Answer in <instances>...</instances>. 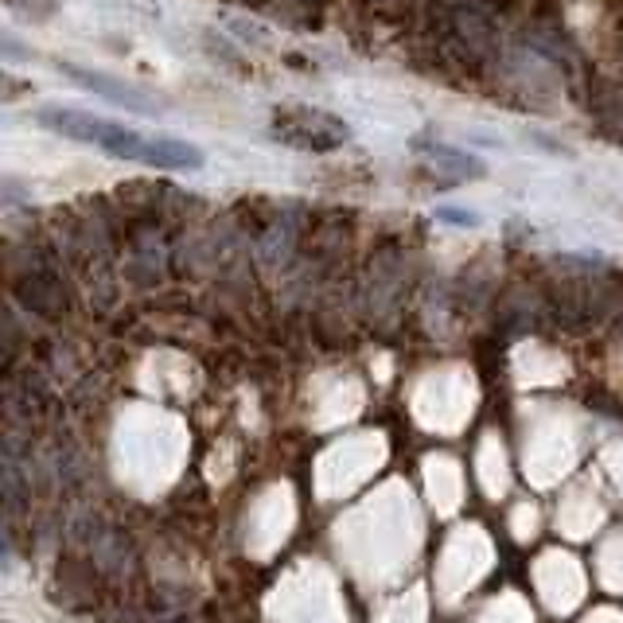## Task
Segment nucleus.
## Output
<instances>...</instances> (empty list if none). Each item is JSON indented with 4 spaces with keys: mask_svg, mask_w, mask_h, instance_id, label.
I'll return each mask as SVG.
<instances>
[{
    "mask_svg": "<svg viewBox=\"0 0 623 623\" xmlns=\"http://www.w3.org/2000/svg\"><path fill=\"white\" fill-rule=\"evenodd\" d=\"M36 121L43 129L78 141V145H98L102 152H110L113 160H125V164H141V152H145V133L110 121V117H98V113L86 110H63V106H47L36 113Z\"/></svg>",
    "mask_w": 623,
    "mask_h": 623,
    "instance_id": "f257e3e1",
    "label": "nucleus"
},
{
    "mask_svg": "<svg viewBox=\"0 0 623 623\" xmlns=\"http://www.w3.org/2000/svg\"><path fill=\"white\" fill-rule=\"evenodd\" d=\"M12 293L16 300L36 312L43 320H59L67 312V281L59 273V265L43 250H24L12 273Z\"/></svg>",
    "mask_w": 623,
    "mask_h": 623,
    "instance_id": "f03ea898",
    "label": "nucleus"
},
{
    "mask_svg": "<svg viewBox=\"0 0 623 623\" xmlns=\"http://www.w3.org/2000/svg\"><path fill=\"white\" fill-rule=\"evenodd\" d=\"M351 129L343 117L331 110H316V106H285L273 113V141L300 152H335L347 145Z\"/></svg>",
    "mask_w": 623,
    "mask_h": 623,
    "instance_id": "7ed1b4c3",
    "label": "nucleus"
},
{
    "mask_svg": "<svg viewBox=\"0 0 623 623\" xmlns=\"http://www.w3.org/2000/svg\"><path fill=\"white\" fill-rule=\"evenodd\" d=\"M59 71L67 74L74 86H82V90L106 98V102H113V106H125V110H133V113H148V117L160 113V106L152 102V94H145V90L133 86V82H121V78H113V74L86 71V67H78V63H63Z\"/></svg>",
    "mask_w": 623,
    "mask_h": 623,
    "instance_id": "20e7f679",
    "label": "nucleus"
},
{
    "mask_svg": "<svg viewBox=\"0 0 623 623\" xmlns=\"http://www.w3.org/2000/svg\"><path fill=\"white\" fill-rule=\"evenodd\" d=\"M409 148L421 152L425 164L437 168L444 180H479L487 172L479 156H472V152H464V148L456 145H444V141H433V137H413Z\"/></svg>",
    "mask_w": 623,
    "mask_h": 623,
    "instance_id": "39448f33",
    "label": "nucleus"
},
{
    "mask_svg": "<svg viewBox=\"0 0 623 623\" xmlns=\"http://www.w3.org/2000/svg\"><path fill=\"white\" fill-rule=\"evenodd\" d=\"M141 164L148 168H164V172H199L207 164V152L180 137H148Z\"/></svg>",
    "mask_w": 623,
    "mask_h": 623,
    "instance_id": "423d86ee",
    "label": "nucleus"
},
{
    "mask_svg": "<svg viewBox=\"0 0 623 623\" xmlns=\"http://www.w3.org/2000/svg\"><path fill=\"white\" fill-rule=\"evenodd\" d=\"M0 503L4 507H24L28 503V479H24V468L16 464L12 452L0 448Z\"/></svg>",
    "mask_w": 623,
    "mask_h": 623,
    "instance_id": "0eeeda50",
    "label": "nucleus"
},
{
    "mask_svg": "<svg viewBox=\"0 0 623 623\" xmlns=\"http://www.w3.org/2000/svg\"><path fill=\"white\" fill-rule=\"evenodd\" d=\"M4 4H8V12H12L16 20H24V24H47V20H55L59 8H63V0H4Z\"/></svg>",
    "mask_w": 623,
    "mask_h": 623,
    "instance_id": "6e6552de",
    "label": "nucleus"
},
{
    "mask_svg": "<svg viewBox=\"0 0 623 623\" xmlns=\"http://www.w3.org/2000/svg\"><path fill=\"white\" fill-rule=\"evenodd\" d=\"M28 94H32V82L28 78H20V74L12 71H0V106H12L20 98H28Z\"/></svg>",
    "mask_w": 623,
    "mask_h": 623,
    "instance_id": "1a4fd4ad",
    "label": "nucleus"
},
{
    "mask_svg": "<svg viewBox=\"0 0 623 623\" xmlns=\"http://www.w3.org/2000/svg\"><path fill=\"white\" fill-rule=\"evenodd\" d=\"M0 59H8V63H32V59H36V51H32V47H28L20 36L0 32Z\"/></svg>",
    "mask_w": 623,
    "mask_h": 623,
    "instance_id": "9d476101",
    "label": "nucleus"
},
{
    "mask_svg": "<svg viewBox=\"0 0 623 623\" xmlns=\"http://www.w3.org/2000/svg\"><path fill=\"white\" fill-rule=\"evenodd\" d=\"M437 219L444 222V226H460V230H476L479 222H483L476 211H468V207H452V203L437 207Z\"/></svg>",
    "mask_w": 623,
    "mask_h": 623,
    "instance_id": "9b49d317",
    "label": "nucleus"
},
{
    "mask_svg": "<svg viewBox=\"0 0 623 623\" xmlns=\"http://www.w3.org/2000/svg\"><path fill=\"white\" fill-rule=\"evenodd\" d=\"M28 199V184L16 176H0V207H20Z\"/></svg>",
    "mask_w": 623,
    "mask_h": 623,
    "instance_id": "f8f14e48",
    "label": "nucleus"
},
{
    "mask_svg": "<svg viewBox=\"0 0 623 623\" xmlns=\"http://www.w3.org/2000/svg\"><path fill=\"white\" fill-rule=\"evenodd\" d=\"M12 355V324L0 316V363Z\"/></svg>",
    "mask_w": 623,
    "mask_h": 623,
    "instance_id": "ddd939ff",
    "label": "nucleus"
},
{
    "mask_svg": "<svg viewBox=\"0 0 623 623\" xmlns=\"http://www.w3.org/2000/svg\"><path fill=\"white\" fill-rule=\"evenodd\" d=\"M0 569H12V542L4 530H0Z\"/></svg>",
    "mask_w": 623,
    "mask_h": 623,
    "instance_id": "4468645a",
    "label": "nucleus"
}]
</instances>
